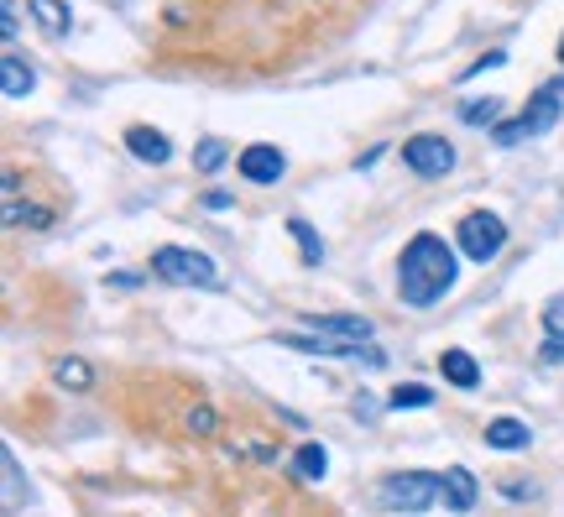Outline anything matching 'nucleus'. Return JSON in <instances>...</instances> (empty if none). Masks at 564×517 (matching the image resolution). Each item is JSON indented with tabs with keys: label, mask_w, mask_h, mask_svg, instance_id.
<instances>
[{
	"label": "nucleus",
	"mask_w": 564,
	"mask_h": 517,
	"mask_svg": "<svg viewBox=\"0 0 564 517\" xmlns=\"http://www.w3.org/2000/svg\"><path fill=\"white\" fill-rule=\"evenodd\" d=\"M0 460H6V512H21V502H32V491L21 486V465H16L11 450L0 455Z\"/></svg>",
	"instance_id": "obj_21"
},
{
	"label": "nucleus",
	"mask_w": 564,
	"mask_h": 517,
	"mask_svg": "<svg viewBox=\"0 0 564 517\" xmlns=\"http://www.w3.org/2000/svg\"><path fill=\"white\" fill-rule=\"evenodd\" d=\"M439 371H444V382L450 387H481V366H476V356H470V350H444L439 356Z\"/></svg>",
	"instance_id": "obj_14"
},
{
	"label": "nucleus",
	"mask_w": 564,
	"mask_h": 517,
	"mask_svg": "<svg viewBox=\"0 0 564 517\" xmlns=\"http://www.w3.org/2000/svg\"><path fill=\"white\" fill-rule=\"evenodd\" d=\"M444 512H470L481 497V481H476V470H465V465H450L444 470Z\"/></svg>",
	"instance_id": "obj_9"
},
{
	"label": "nucleus",
	"mask_w": 564,
	"mask_h": 517,
	"mask_svg": "<svg viewBox=\"0 0 564 517\" xmlns=\"http://www.w3.org/2000/svg\"><path fill=\"white\" fill-rule=\"evenodd\" d=\"M288 235H293V241H298V251H303V267H319L324 262V241H319V235H314V225L309 220H288Z\"/></svg>",
	"instance_id": "obj_18"
},
{
	"label": "nucleus",
	"mask_w": 564,
	"mask_h": 517,
	"mask_svg": "<svg viewBox=\"0 0 564 517\" xmlns=\"http://www.w3.org/2000/svg\"><path fill=\"white\" fill-rule=\"evenodd\" d=\"M188 434H220V418H215V408L209 403H199V408H188Z\"/></svg>",
	"instance_id": "obj_24"
},
{
	"label": "nucleus",
	"mask_w": 564,
	"mask_h": 517,
	"mask_svg": "<svg viewBox=\"0 0 564 517\" xmlns=\"http://www.w3.org/2000/svg\"><path fill=\"white\" fill-rule=\"evenodd\" d=\"M544 329H549V335H564V293H554L544 303Z\"/></svg>",
	"instance_id": "obj_25"
},
{
	"label": "nucleus",
	"mask_w": 564,
	"mask_h": 517,
	"mask_svg": "<svg viewBox=\"0 0 564 517\" xmlns=\"http://www.w3.org/2000/svg\"><path fill=\"white\" fill-rule=\"evenodd\" d=\"M0 89H6V100H27V94L37 89V74H32V63L21 53L0 58Z\"/></svg>",
	"instance_id": "obj_13"
},
{
	"label": "nucleus",
	"mask_w": 564,
	"mask_h": 517,
	"mask_svg": "<svg viewBox=\"0 0 564 517\" xmlns=\"http://www.w3.org/2000/svg\"><path fill=\"white\" fill-rule=\"evenodd\" d=\"M460 121H470V126H502V100H465L460 105Z\"/></svg>",
	"instance_id": "obj_20"
},
{
	"label": "nucleus",
	"mask_w": 564,
	"mask_h": 517,
	"mask_svg": "<svg viewBox=\"0 0 564 517\" xmlns=\"http://www.w3.org/2000/svg\"><path fill=\"white\" fill-rule=\"evenodd\" d=\"M293 476H298V481H324V476H329V455H324V444H298V455H293Z\"/></svg>",
	"instance_id": "obj_17"
},
{
	"label": "nucleus",
	"mask_w": 564,
	"mask_h": 517,
	"mask_svg": "<svg viewBox=\"0 0 564 517\" xmlns=\"http://www.w3.org/2000/svg\"><path fill=\"white\" fill-rule=\"evenodd\" d=\"M544 361H549V366L564 361V335H549V340H544Z\"/></svg>",
	"instance_id": "obj_28"
},
{
	"label": "nucleus",
	"mask_w": 564,
	"mask_h": 517,
	"mask_svg": "<svg viewBox=\"0 0 564 517\" xmlns=\"http://www.w3.org/2000/svg\"><path fill=\"white\" fill-rule=\"evenodd\" d=\"M126 147H131V157L152 162V168H162V162L173 157V141L162 136L157 126H131V131H126Z\"/></svg>",
	"instance_id": "obj_11"
},
{
	"label": "nucleus",
	"mask_w": 564,
	"mask_h": 517,
	"mask_svg": "<svg viewBox=\"0 0 564 517\" xmlns=\"http://www.w3.org/2000/svg\"><path fill=\"white\" fill-rule=\"evenodd\" d=\"M298 324L314 329V335H335V340H356V345H366L376 335V324L366 314H303Z\"/></svg>",
	"instance_id": "obj_8"
},
{
	"label": "nucleus",
	"mask_w": 564,
	"mask_h": 517,
	"mask_svg": "<svg viewBox=\"0 0 564 517\" xmlns=\"http://www.w3.org/2000/svg\"><path fill=\"white\" fill-rule=\"evenodd\" d=\"M53 382H58L63 392H89V387H94V366H89L84 356H58V361H53Z\"/></svg>",
	"instance_id": "obj_15"
},
{
	"label": "nucleus",
	"mask_w": 564,
	"mask_h": 517,
	"mask_svg": "<svg viewBox=\"0 0 564 517\" xmlns=\"http://www.w3.org/2000/svg\"><path fill=\"white\" fill-rule=\"evenodd\" d=\"M403 168H413L418 178H444V173L455 168V147L444 136H434V131L408 136L403 141Z\"/></svg>",
	"instance_id": "obj_6"
},
{
	"label": "nucleus",
	"mask_w": 564,
	"mask_h": 517,
	"mask_svg": "<svg viewBox=\"0 0 564 517\" xmlns=\"http://www.w3.org/2000/svg\"><path fill=\"white\" fill-rule=\"evenodd\" d=\"M507 246V220L491 215V209H476V215L460 220V251L465 262H497Z\"/></svg>",
	"instance_id": "obj_5"
},
{
	"label": "nucleus",
	"mask_w": 564,
	"mask_h": 517,
	"mask_svg": "<svg viewBox=\"0 0 564 517\" xmlns=\"http://www.w3.org/2000/svg\"><path fill=\"white\" fill-rule=\"evenodd\" d=\"M455 277H460L455 246L434 230H418L403 246V256H397V293H403L408 309H434L455 288Z\"/></svg>",
	"instance_id": "obj_1"
},
{
	"label": "nucleus",
	"mask_w": 564,
	"mask_h": 517,
	"mask_svg": "<svg viewBox=\"0 0 564 517\" xmlns=\"http://www.w3.org/2000/svg\"><path fill=\"white\" fill-rule=\"evenodd\" d=\"M502 63H507V53H486L481 63H470V68H465V79H476V74H486V68H502Z\"/></svg>",
	"instance_id": "obj_27"
},
{
	"label": "nucleus",
	"mask_w": 564,
	"mask_h": 517,
	"mask_svg": "<svg viewBox=\"0 0 564 517\" xmlns=\"http://www.w3.org/2000/svg\"><path fill=\"white\" fill-rule=\"evenodd\" d=\"M235 199L225 194V188H209V194H204V209H230Z\"/></svg>",
	"instance_id": "obj_29"
},
{
	"label": "nucleus",
	"mask_w": 564,
	"mask_h": 517,
	"mask_svg": "<svg viewBox=\"0 0 564 517\" xmlns=\"http://www.w3.org/2000/svg\"><path fill=\"white\" fill-rule=\"evenodd\" d=\"M0 27H6V37L16 42V32H21V21H16V0H0Z\"/></svg>",
	"instance_id": "obj_26"
},
{
	"label": "nucleus",
	"mask_w": 564,
	"mask_h": 517,
	"mask_svg": "<svg viewBox=\"0 0 564 517\" xmlns=\"http://www.w3.org/2000/svg\"><path fill=\"white\" fill-rule=\"evenodd\" d=\"M376 497H382V507H392V512H429L444 497V481L434 476V470H397V476H387L382 486H376Z\"/></svg>",
	"instance_id": "obj_4"
},
{
	"label": "nucleus",
	"mask_w": 564,
	"mask_h": 517,
	"mask_svg": "<svg viewBox=\"0 0 564 517\" xmlns=\"http://www.w3.org/2000/svg\"><path fill=\"white\" fill-rule=\"evenodd\" d=\"M486 444H491V450H528V444H533V429H528V423L523 418H512V413H502V418H491L486 423Z\"/></svg>",
	"instance_id": "obj_12"
},
{
	"label": "nucleus",
	"mask_w": 564,
	"mask_h": 517,
	"mask_svg": "<svg viewBox=\"0 0 564 517\" xmlns=\"http://www.w3.org/2000/svg\"><path fill=\"white\" fill-rule=\"evenodd\" d=\"M235 168H241L246 183H262V188H267V183H277L282 173H288V157H282L272 141H251V147L235 157Z\"/></svg>",
	"instance_id": "obj_7"
},
{
	"label": "nucleus",
	"mask_w": 564,
	"mask_h": 517,
	"mask_svg": "<svg viewBox=\"0 0 564 517\" xmlns=\"http://www.w3.org/2000/svg\"><path fill=\"white\" fill-rule=\"evenodd\" d=\"M152 272L162 282H178V288H220V267L215 256H204L194 246H157L152 251Z\"/></svg>",
	"instance_id": "obj_2"
},
{
	"label": "nucleus",
	"mask_w": 564,
	"mask_h": 517,
	"mask_svg": "<svg viewBox=\"0 0 564 517\" xmlns=\"http://www.w3.org/2000/svg\"><path fill=\"white\" fill-rule=\"evenodd\" d=\"M47 220V209H37V204H21V199H6V225H32V230H42Z\"/></svg>",
	"instance_id": "obj_23"
},
{
	"label": "nucleus",
	"mask_w": 564,
	"mask_h": 517,
	"mask_svg": "<svg viewBox=\"0 0 564 517\" xmlns=\"http://www.w3.org/2000/svg\"><path fill=\"white\" fill-rule=\"evenodd\" d=\"M225 157H230V141H225V136H204L199 147H194V168H199V173H220Z\"/></svg>",
	"instance_id": "obj_19"
},
{
	"label": "nucleus",
	"mask_w": 564,
	"mask_h": 517,
	"mask_svg": "<svg viewBox=\"0 0 564 517\" xmlns=\"http://www.w3.org/2000/svg\"><path fill=\"white\" fill-rule=\"evenodd\" d=\"M272 345H288V350H303V356H350L356 361V340H335V335H314V329H303V335H277Z\"/></svg>",
	"instance_id": "obj_10"
},
{
	"label": "nucleus",
	"mask_w": 564,
	"mask_h": 517,
	"mask_svg": "<svg viewBox=\"0 0 564 517\" xmlns=\"http://www.w3.org/2000/svg\"><path fill=\"white\" fill-rule=\"evenodd\" d=\"M559 115H564V100H559V84H544L528 100V110L517 115V121H502V126H491V141L497 147H517V141H528V136H544L559 126Z\"/></svg>",
	"instance_id": "obj_3"
},
{
	"label": "nucleus",
	"mask_w": 564,
	"mask_h": 517,
	"mask_svg": "<svg viewBox=\"0 0 564 517\" xmlns=\"http://www.w3.org/2000/svg\"><path fill=\"white\" fill-rule=\"evenodd\" d=\"M559 63H564V37H559Z\"/></svg>",
	"instance_id": "obj_30"
},
{
	"label": "nucleus",
	"mask_w": 564,
	"mask_h": 517,
	"mask_svg": "<svg viewBox=\"0 0 564 517\" xmlns=\"http://www.w3.org/2000/svg\"><path fill=\"white\" fill-rule=\"evenodd\" d=\"M27 11L47 37H68V27H74V16H68L63 0H27Z\"/></svg>",
	"instance_id": "obj_16"
},
{
	"label": "nucleus",
	"mask_w": 564,
	"mask_h": 517,
	"mask_svg": "<svg viewBox=\"0 0 564 517\" xmlns=\"http://www.w3.org/2000/svg\"><path fill=\"white\" fill-rule=\"evenodd\" d=\"M387 403H392V408H429V403H434V387H423V382H403V387H392Z\"/></svg>",
	"instance_id": "obj_22"
}]
</instances>
